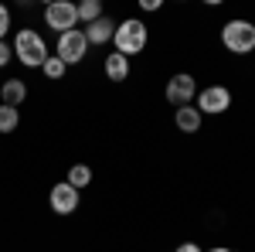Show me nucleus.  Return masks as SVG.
<instances>
[{
  "label": "nucleus",
  "mask_w": 255,
  "mask_h": 252,
  "mask_svg": "<svg viewBox=\"0 0 255 252\" xmlns=\"http://www.w3.org/2000/svg\"><path fill=\"white\" fill-rule=\"evenodd\" d=\"M177 252H204L197 242H184V246H177Z\"/></svg>",
  "instance_id": "nucleus-19"
},
{
  "label": "nucleus",
  "mask_w": 255,
  "mask_h": 252,
  "mask_svg": "<svg viewBox=\"0 0 255 252\" xmlns=\"http://www.w3.org/2000/svg\"><path fill=\"white\" fill-rule=\"evenodd\" d=\"M44 24L51 27V31H75V24H79V3H68V0H55V3H48L44 7Z\"/></svg>",
  "instance_id": "nucleus-4"
},
{
  "label": "nucleus",
  "mask_w": 255,
  "mask_h": 252,
  "mask_svg": "<svg viewBox=\"0 0 255 252\" xmlns=\"http://www.w3.org/2000/svg\"><path fill=\"white\" fill-rule=\"evenodd\" d=\"M10 58H14V48H10L7 41H0V68H3V65H7Z\"/></svg>",
  "instance_id": "nucleus-18"
},
{
  "label": "nucleus",
  "mask_w": 255,
  "mask_h": 252,
  "mask_svg": "<svg viewBox=\"0 0 255 252\" xmlns=\"http://www.w3.org/2000/svg\"><path fill=\"white\" fill-rule=\"evenodd\" d=\"M146 41H150V31H146V24L136 17L129 20H119L116 24V34H113V44H116L119 55H139L143 48H146Z\"/></svg>",
  "instance_id": "nucleus-2"
},
{
  "label": "nucleus",
  "mask_w": 255,
  "mask_h": 252,
  "mask_svg": "<svg viewBox=\"0 0 255 252\" xmlns=\"http://www.w3.org/2000/svg\"><path fill=\"white\" fill-rule=\"evenodd\" d=\"M194 106H197L201 116H221V113L232 109V92H228L225 85H208V89L197 92Z\"/></svg>",
  "instance_id": "nucleus-5"
},
{
  "label": "nucleus",
  "mask_w": 255,
  "mask_h": 252,
  "mask_svg": "<svg viewBox=\"0 0 255 252\" xmlns=\"http://www.w3.org/2000/svg\"><path fill=\"white\" fill-rule=\"evenodd\" d=\"M10 48H14V58H17L24 68H41L44 58L51 55L48 44H44V38H41L38 31H31V27H20Z\"/></svg>",
  "instance_id": "nucleus-1"
},
{
  "label": "nucleus",
  "mask_w": 255,
  "mask_h": 252,
  "mask_svg": "<svg viewBox=\"0 0 255 252\" xmlns=\"http://www.w3.org/2000/svg\"><path fill=\"white\" fill-rule=\"evenodd\" d=\"M82 31H85V41H89V44H109V41H113V34H116V20L102 14L99 20L85 24Z\"/></svg>",
  "instance_id": "nucleus-9"
},
{
  "label": "nucleus",
  "mask_w": 255,
  "mask_h": 252,
  "mask_svg": "<svg viewBox=\"0 0 255 252\" xmlns=\"http://www.w3.org/2000/svg\"><path fill=\"white\" fill-rule=\"evenodd\" d=\"M201 113H197V106H180L177 109V130L180 133H197L201 130Z\"/></svg>",
  "instance_id": "nucleus-12"
},
{
  "label": "nucleus",
  "mask_w": 255,
  "mask_h": 252,
  "mask_svg": "<svg viewBox=\"0 0 255 252\" xmlns=\"http://www.w3.org/2000/svg\"><path fill=\"white\" fill-rule=\"evenodd\" d=\"M24 99H27V85H24V78H7V82L0 85V102H3V106H14V109H17Z\"/></svg>",
  "instance_id": "nucleus-10"
},
{
  "label": "nucleus",
  "mask_w": 255,
  "mask_h": 252,
  "mask_svg": "<svg viewBox=\"0 0 255 252\" xmlns=\"http://www.w3.org/2000/svg\"><path fill=\"white\" fill-rule=\"evenodd\" d=\"M102 17V3L99 0H82L79 3V20H85V24H92V20Z\"/></svg>",
  "instance_id": "nucleus-16"
},
{
  "label": "nucleus",
  "mask_w": 255,
  "mask_h": 252,
  "mask_svg": "<svg viewBox=\"0 0 255 252\" xmlns=\"http://www.w3.org/2000/svg\"><path fill=\"white\" fill-rule=\"evenodd\" d=\"M7 31H10V10L0 3V41H3V34H7Z\"/></svg>",
  "instance_id": "nucleus-17"
},
{
  "label": "nucleus",
  "mask_w": 255,
  "mask_h": 252,
  "mask_svg": "<svg viewBox=\"0 0 255 252\" xmlns=\"http://www.w3.org/2000/svg\"><path fill=\"white\" fill-rule=\"evenodd\" d=\"M139 7H143V10H157V7H160V0H143Z\"/></svg>",
  "instance_id": "nucleus-20"
},
{
  "label": "nucleus",
  "mask_w": 255,
  "mask_h": 252,
  "mask_svg": "<svg viewBox=\"0 0 255 252\" xmlns=\"http://www.w3.org/2000/svg\"><path fill=\"white\" fill-rule=\"evenodd\" d=\"M208 252H235V249H225V246H215V249H208Z\"/></svg>",
  "instance_id": "nucleus-21"
},
{
  "label": "nucleus",
  "mask_w": 255,
  "mask_h": 252,
  "mask_svg": "<svg viewBox=\"0 0 255 252\" xmlns=\"http://www.w3.org/2000/svg\"><path fill=\"white\" fill-rule=\"evenodd\" d=\"M221 44L228 48V51H235V55H249L255 48V24L252 20H228L225 27H221Z\"/></svg>",
  "instance_id": "nucleus-3"
},
{
  "label": "nucleus",
  "mask_w": 255,
  "mask_h": 252,
  "mask_svg": "<svg viewBox=\"0 0 255 252\" xmlns=\"http://www.w3.org/2000/svg\"><path fill=\"white\" fill-rule=\"evenodd\" d=\"M197 99V82L194 75H187V72H177V75H170V82H167V102L170 106H194Z\"/></svg>",
  "instance_id": "nucleus-7"
},
{
  "label": "nucleus",
  "mask_w": 255,
  "mask_h": 252,
  "mask_svg": "<svg viewBox=\"0 0 255 252\" xmlns=\"http://www.w3.org/2000/svg\"><path fill=\"white\" fill-rule=\"evenodd\" d=\"M41 72L51 78V82H58V78L65 75V72H68V65H65V61H61L58 55H48V58H44V65H41Z\"/></svg>",
  "instance_id": "nucleus-15"
},
{
  "label": "nucleus",
  "mask_w": 255,
  "mask_h": 252,
  "mask_svg": "<svg viewBox=\"0 0 255 252\" xmlns=\"http://www.w3.org/2000/svg\"><path fill=\"white\" fill-rule=\"evenodd\" d=\"M106 78L109 82H126L129 78V58L126 55H119V51H113V55H106Z\"/></svg>",
  "instance_id": "nucleus-11"
},
{
  "label": "nucleus",
  "mask_w": 255,
  "mask_h": 252,
  "mask_svg": "<svg viewBox=\"0 0 255 252\" xmlns=\"http://www.w3.org/2000/svg\"><path fill=\"white\" fill-rule=\"evenodd\" d=\"M48 205H51L55 215H72L79 208V191H75L68 181H58V184L51 188V194H48Z\"/></svg>",
  "instance_id": "nucleus-8"
},
{
  "label": "nucleus",
  "mask_w": 255,
  "mask_h": 252,
  "mask_svg": "<svg viewBox=\"0 0 255 252\" xmlns=\"http://www.w3.org/2000/svg\"><path fill=\"white\" fill-rule=\"evenodd\" d=\"M17 123H20V113L14 106H3V102H0V133H14Z\"/></svg>",
  "instance_id": "nucleus-14"
},
{
  "label": "nucleus",
  "mask_w": 255,
  "mask_h": 252,
  "mask_svg": "<svg viewBox=\"0 0 255 252\" xmlns=\"http://www.w3.org/2000/svg\"><path fill=\"white\" fill-rule=\"evenodd\" d=\"M68 184H72L75 191H85V188L92 184V167H89V164H72V171H68Z\"/></svg>",
  "instance_id": "nucleus-13"
},
{
  "label": "nucleus",
  "mask_w": 255,
  "mask_h": 252,
  "mask_svg": "<svg viewBox=\"0 0 255 252\" xmlns=\"http://www.w3.org/2000/svg\"><path fill=\"white\" fill-rule=\"evenodd\" d=\"M55 55H58L65 65H79L85 55H89V41H85V31H65V34H58V41H55Z\"/></svg>",
  "instance_id": "nucleus-6"
}]
</instances>
